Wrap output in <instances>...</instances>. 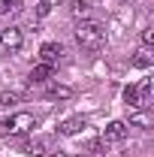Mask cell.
<instances>
[{
  "label": "cell",
  "mask_w": 154,
  "mask_h": 157,
  "mask_svg": "<svg viewBox=\"0 0 154 157\" xmlns=\"http://www.w3.org/2000/svg\"><path fill=\"white\" fill-rule=\"evenodd\" d=\"M48 12H52V3H45V0H39V3H37V15H39V18H45Z\"/></svg>",
  "instance_id": "16"
},
{
  "label": "cell",
  "mask_w": 154,
  "mask_h": 157,
  "mask_svg": "<svg viewBox=\"0 0 154 157\" xmlns=\"http://www.w3.org/2000/svg\"><path fill=\"white\" fill-rule=\"evenodd\" d=\"M15 100H18V94H3V97H0V103H15Z\"/></svg>",
  "instance_id": "17"
},
{
  "label": "cell",
  "mask_w": 154,
  "mask_h": 157,
  "mask_svg": "<svg viewBox=\"0 0 154 157\" xmlns=\"http://www.w3.org/2000/svg\"><path fill=\"white\" fill-rule=\"evenodd\" d=\"M133 67H139V70H148V67H151V52H148L145 45L133 55Z\"/></svg>",
  "instance_id": "9"
},
{
  "label": "cell",
  "mask_w": 154,
  "mask_h": 157,
  "mask_svg": "<svg viewBox=\"0 0 154 157\" xmlns=\"http://www.w3.org/2000/svg\"><path fill=\"white\" fill-rule=\"evenodd\" d=\"M70 12H73L76 18H88V3H85V0H76V3L70 6Z\"/></svg>",
  "instance_id": "13"
},
{
  "label": "cell",
  "mask_w": 154,
  "mask_h": 157,
  "mask_svg": "<svg viewBox=\"0 0 154 157\" xmlns=\"http://www.w3.org/2000/svg\"><path fill=\"white\" fill-rule=\"evenodd\" d=\"M121 139H127V124L124 121H112L103 130V142H121Z\"/></svg>",
  "instance_id": "4"
},
{
  "label": "cell",
  "mask_w": 154,
  "mask_h": 157,
  "mask_svg": "<svg viewBox=\"0 0 154 157\" xmlns=\"http://www.w3.org/2000/svg\"><path fill=\"white\" fill-rule=\"evenodd\" d=\"M85 130V118H67V121H60L58 124V133L60 136H76V133H82Z\"/></svg>",
  "instance_id": "5"
},
{
  "label": "cell",
  "mask_w": 154,
  "mask_h": 157,
  "mask_svg": "<svg viewBox=\"0 0 154 157\" xmlns=\"http://www.w3.org/2000/svg\"><path fill=\"white\" fill-rule=\"evenodd\" d=\"M18 3H21V0H0V12H9V9L15 12V9H21Z\"/></svg>",
  "instance_id": "15"
},
{
  "label": "cell",
  "mask_w": 154,
  "mask_h": 157,
  "mask_svg": "<svg viewBox=\"0 0 154 157\" xmlns=\"http://www.w3.org/2000/svg\"><path fill=\"white\" fill-rule=\"evenodd\" d=\"M76 42L82 48H88V52H100L103 48V42H106V30H103V24L94 18H82L76 27Z\"/></svg>",
  "instance_id": "1"
},
{
  "label": "cell",
  "mask_w": 154,
  "mask_h": 157,
  "mask_svg": "<svg viewBox=\"0 0 154 157\" xmlns=\"http://www.w3.org/2000/svg\"><path fill=\"white\" fill-rule=\"evenodd\" d=\"M45 3H52V0H45Z\"/></svg>",
  "instance_id": "20"
},
{
  "label": "cell",
  "mask_w": 154,
  "mask_h": 157,
  "mask_svg": "<svg viewBox=\"0 0 154 157\" xmlns=\"http://www.w3.org/2000/svg\"><path fill=\"white\" fill-rule=\"evenodd\" d=\"M79 157H94V154H79Z\"/></svg>",
  "instance_id": "19"
},
{
  "label": "cell",
  "mask_w": 154,
  "mask_h": 157,
  "mask_svg": "<svg viewBox=\"0 0 154 157\" xmlns=\"http://www.w3.org/2000/svg\"><path fill=\"white\" fill-rule=\"evenodd\" d=\"M45 145H48L45 139H30V142L24 145V151H27V154H42V151H45Z\"/></svg>",
  "instance_id": "11"
},
{
  "label": "cell",
  "mask_w": 154,
  "mask_h": 157,
  "mask_svg": "<svg viewBox=\"0 0 154 157\" xmlns=\"http://www.w3.org/2000/svg\"><path fill=\"white\" fill-rule=\"evenodd\" d=\"M33 127H37V121H33V115H27V112H18V115L6 118V121L0 124V130H3L6 136H27Z\"/></svg>",
  "instance_id": "2"
},
{
  "label": "cell",
  "mask_w": 154,
  "mask_h": 157,
  "mask_svg": "<svg viewBox=\"0 0 154 157\" xmlns=\"http://www.w3.org/2000/svg\"><path fill=\"white\" fill-rule=\"evenodd\" d=\"M60 55H64V48H60L58 42H45V45L39 48V58H42V63H48V67H55L60 60Z\"/></svg>",
  "instance_id": "6"
},
{
  "label": "cell",
  "mask_w": 154,
  "mask_h": 157,
  "mask_svg": "<svg viewBox=\"0 0 154 157\" xmlns=\"http://www.w3.org/2000/svg\"><path fill=\"white\" fill-rule=\"evenodd\" d=\"M52 70H55V67H48V63L33 67V70H30V82H48V78H52Z\"/></svg>",
  "instance_id": "8"
},
{
  "label": "cell",
  "mask_w": 154,
  "mask_h": 157,
  "mask_svg": "<svg viewBox=\"0 0 154 157\" xmlns=\"http://www.w3.org/2000/svg\"><path fill=\"white\" fill-rule=\"evenodd\" d=\"M139 94V109H148L151 106V78H142V85L136 88Z\"/></svg>",
  "instance_id": "7"
},
{
  "label": "cell",
  "mask_w": 154,
  "mask_h": 157,
  "mask_svg": "<svg viewBox=\"0 0 154 157\" xmlns=\"http://www.w3.org/2000/svg\"><path fill=\"white\" fill-rule=\"evenodd\" d=\"M21 45H24V33L18 27H6L0 33V55H18Z\"/></svg>",
  "instance_id": "3"
},
{
  "label": "cell",
  "mask_w": 154,
  "mask_h": 157,
  "mask_svg": "<svg viewBox=\"0 0 154 157\" xmlns=\"http://www.w3.org/2000/svg\"><path fill=\"white\" fill-rule=\"evenodd\" d=\"M142 45H145V48L154 45V27H145V30H142Z\"/></svg>",
  "instance_id": "14"
},
{
  "label": "cell",
  "mask_w": 154,
  "mask_h": 157,
  "mask_svg": "<svg viewBox=\"0 0 154 157\" xmlns=\"http://www.w3.org/2000/svg\"><path fill=\"white\" fill-rule=\"evenodd\" d=\"M52 157H67V154H64V151H55V154H52Z\"/></svg>",
  "instance_id": "18"
},
{
  "label": "cell",
  "mask_w": 154,
  "mask_h": 157,
  "mask_svg": "<svg viewBox=\"0 0 154 157\" xmlns=\"http://www.w3.org/2000/svg\"><path fill=\"white\" fill-rule=\"evenodd\" d=\"M48 97H52V100H70L73 91H70L67 85H52V88H48Z\"/></svg>",
  "instance_id": "10"
},
{
  "label": "cell",
  "mask_w": 154,
  "mask_h": 157,
  "mask_svg": "<svg viewBox=\"0 0 154 157\" xmlns=\"http://www.w3.org/2000/svg\"><path fill=\"white\" fill-rule=\"evenodd\" d=\"M124 103H127V106H133V109H139V94H136L133 85H130V88H124Z\"/></svg>",
  "instance_id": "12"
}]
</instances>
